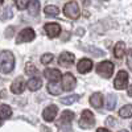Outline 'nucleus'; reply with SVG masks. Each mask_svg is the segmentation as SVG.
I'll use <instances>...</instances> for the list:
<instances>
[{
    "label": "nucleus",
    "mask_w": 132,
    "mask_h": 132,
    "mask_svg": "<svg viewBox=\"0 0 132 132\" xmlns=\"http://www.w3.org/2000/svg\"><path fill=\"white\" fill-rule=\"evenodd\" d=\"M58 62H60V65H62V66H69V65H71V63L74 62V54H73V53H69V52H63L61 56H60V58H58Z\"/></svg>",
    "instance_id": "nucleus-13"
},
{
    "label": "nucleus",
    "mask_w": 132,
    "mask_h": 132,
    "mask_svg": "<svg viewBox=\"0 0 132 132\" xmlns=\"http://www.w3.org/2000/svg\"><path fill=\"white\" fill-rule=\"evenodd\" d=\"M44 12H45L48 16H58L60 15V9L56 5H46L45 9H44Z\"/></svg>",
    "instance_id": "nucleus-23"
},
{
    "label": "nucleus",
    "mask_w": 132,
    "mask_h": 132,
    "mask_svg": "<svg viewBox=\"0 0 132 132\" xmlns=\"http://www.w3.org/2000/svg\"><path fill=\"white\" fill-rule=\"evenodd\" d=\"M77 85V81L74 78V75L70 74V73H66L63 77H62V86H63V90L69 91V90H73Z\"/></svg>",
    "instance_id": "nucleus-8"
},
{
    "label": "nucleus",
    "mask_w": 132,
    "mask_h": 132,
    "mask_svg": "<svg viewBox=\"0 0 132 132\" xmlns=\"http://www.w3.org/2000/svg\"><path fill=\"white\" fill-rule=\"evenodd\" d=\"M25 81L23 79V77H17V78L12 82V85H11V91H12L13 94H21L24 91L25 89Z\"/></svg>",
    "instance_id": "nucleus-9"
},
{
    "label": "nucleus",
    "mask_w": 132,
    "mask_h": 132,
    "mask_svg": "<svg viewBox=\"0 0 132 132\" xmlns=\"http://www.w3.org/2000/svg\"><path fill=\"white\" fill-rule=\"evenodd\" d=\"M96 73L103 77V78H110L114 73V63L110 61H103L96 66Z\"/></svg>",
    "instance_id": "nucleus-4"
},
{
    "label": "nucleus",
    "mask_w": 132,
    "mask_h": 132,
    "mask_svg": "<svg viewBox=\"0 0 132 132\" xmlns=\"http://www.w3.org/2000/svg\"><path fill=\"white\" fill-rule=\"evenodd\" d=\"M78 99H79V95L74 94V95H70V96L62 98V99H61V103H62V104H66V106H69V104H73L74 102H77Z\"/></svg>",
    "instance_id": "nucleus-24"
},
{
    "label": "nucleus",
    "mask_w": 132,
    "mask_h": 132,
    "mask_svg": "<svg viewBox=\"0 0 132 132\" xmlns=\"http://www.w3.org/2000/svg\"><path fill=\"white\" fill-rule=\"evenodd\" d=\"M106 123H107L108 126H114V124H115V119H114V118H107Z\"/></svg>",
    "instance_id": "nucleus-31"
},
{
    "label": "nucleus",
    "mask_w": 132,
    "mask_h": 132,
    "mask_svg": "<svg viewBox=\"0 0 132 132\" xmlns=\"http://www.w3.org/2000/svg\"><path fill=\"white\" fill-rule=\"evenodd\" d=\"M87 52H90V53L95 54V56H103V54H104V53H103L102 50H98L96 48H93V46H91L90 49H87Z\"/></svg>",
    "instance_id": "nucleus-28"
},
{
    "label": "nucleus",
    "mask_w": 132,
    "mask_h": 132,
    "mask_svg": "<svg viewBox=\"0 0 132 132\" xmlns=\"http://www.w3.org/2000/svg\"><path fill=\"white\" fill-rule=\"evenodd\" d=\"M90 103L95 108H101L103 106V96H102V94L101 93H94L90 96Z\"/></svg>",
    "instance_id": "nucleus-16"
},
{
    "label": "nucleus",
    "mask_w": 132,
    "mask_h": 132,
    "mask_svg": "<svg viewBox=\"0 0 132 132\" xmlns=\"http://www.w3.org/2000/svg\"><path fill=\"white\" fill-rule=\"evenodd\" d=\"M15 68V57L12 52L3 50L0 52V71L2 73H11Z\"/></svg>",
    "instance_id": "nucleus-1"
},
{
    "label": "nucleus",
    "mask_w": 132,
    "mask_h": 132,
    "mask_svg": "<svg viewBox=\"0 0 132 132\" xmlns=\"http://www.w3.org/2000/svg\"><path fill=\"white\" fill-rule=\"evenodd\" d=\"M0 126H2V123H0Z\"/></svg>",
    "instance_id": "nucleus-35"
},
{
    "label": "nucleus",
    "mask_w": 132,
    "mask_h": 132,
    "mask_svg": "<svg viewBox=\"0 0 132 132\" xmlns=\"http://www.w3.org/2000/svg\"><path fill=\"white\" fill-rule=\"evenodd\" d=\"M11 116H12V110L9 106L7 104L0 106V119H9Z\"/></svg>",
    "instance_id": "nucleus-20"
},
{
    "label": "nucleus",
    "mask_w": 132,
    "mask_h": 132,
    "mask_svg": "<svg viewBox=\"0 0 132 132\" xmlns=\"http://www.w3.org/2000/svg\"><path fill=\"white\" fill-rule=\"evenodd\" d=\"M74 119V112L73 111H63L60 120L57 122V127L62 131H68V129H71L70 127V123L71 120Z\"/></svg>",
    "instance_id": "nucleus-2"
},
{
    "label": "nucleus",
    "mask_w": 132,
    "mask_h": 132,
    "mask_svg": "<svg viewBox=\"0 0 132 132\" xmlns=\"http://www.w3.org/2000/svg\"><path fill=\"white\" fill-rule=\"evenodd\" d=\"M127 63H128V66H129V69L132 70V49L129 50V53H128V58H127Z\"/></svg>",
    "instance_id": "nucleus-29"
},
{
    "label": "nucleus",
    "mask_w": 132,
    "mask_h": 132,
    "mask_svg": "<svg viewBox=\"0 0 132 132\" xmlns=\"http://www.w3.org/2000/svg\"><path fill=\"white\" fill-rule=\"evenodd\" d=\"M131 128H132V126H131Z\"/></svg>",
    "instance_id": "nucleus-36"
},
{
    "label": "nucleus",
    "mask_w": 132,
    "mask_h": 132,
    "mask_svg": "<svg viewBox=\"0 0 132 132\" xmlns=\"http://www.w3.org/2000/svg\"><path fill=\"white\" fill-rule=\"evenodd\" d=\"M36 37V33L32 28H25L23 29L19 35H17V38H16V42L17 44H21V42H29L32 40H35Z\"/></svg>",
    "instance_id": "nucleus-6"
},
{
    "label": "nucleus",
    "mask_w": 132,
    "mask_h": 132,
    "mask_svg": "<svg viewBox=\"0 0 132 132\" xmlns=\"http://www.w3.org/2000/svg\"><path fill=\"white\" fill-rule=\"evenodd\" d=\"M91 69H93V61L89 60V58H82L78 62V65H77V70H78L79 73H82V74L89 73Z\"/></svg>",
    "instance_id": "nucleus-10"
},
{
    "label": "nucleus",
    "mask_w": 132,
    "mask_h": 132,
    "mask_svg": "<svg viewBox=\"0 0 132 132\" xmlns=\"http://www.w3.org/2000/svg\"><path fill=\"white\" fill-rule=\"evenodd\" d=\"M115 104H116V96L114 94H108L107 95V101H106V110L111 111V110L115 108Z\"/></svg>",
    "instance_id": "nucleus-21"
},
{
    "label": "nucleus",
    "mask_w": 132,
    "mask_h": 132,
    "mask_svg": "<svg viewBox=\"0 0 132 132\" xmlns=\"http://www.w3.org/2000/svg\"><path fill=\"white\" fill-rule=\"evenodd\" d=\"M119 115L122 116V118H124V119L131 118V116H132V106H131V104L123 106L122 108H120V111H119Z\"/></svg>",
    "instance_id": "nucleus-22"
},
{
    "label": "nucleus",
    "mask_w": 132,
    "mask_h": 132,
    "mask_svg": "<svg viewBox=\"0 0 132 132\" xmlns=\"http://www.w3.org/2000/svg\"><path fill=\"white\" fill-rule=\"evenodd\" d=\"M41 86H42V81L38 78V77H33L32 79H29V81L27 82V87H28L30 91H36V90H38Z\"/></svg>",
    "instance_id": "nucleus-17"
},
{
    "label": "nucleus",
    "mask_w": 132,
    "mask_h": 132,
    "mask_svg": "<svg viewBox=\"0 0 132 132\" xmlns=\"http://www.w3.org/2000/svg\"><path fill=\"white\" fill-rule=\"evenodd\" d=\"M63 13H65V16H68V17L71 19V20L78 19V16H79V13H81L79 5L77 4L75 2H70V3H68V4H65V7H63Z\"/></svg>",
    "instance_id": "nucleus-5"
},
{
    "label": "nucleus",
    "mask_w": 132,
    "mask_h": 132,
    "mask_svg": "<svg viewBox=\"0 0 132 132\" xmlns=\"http://www.w3.org/2000/svg\"><path fill=\"white\" fill-rule=\"evenodd\" d=\"M52 61H53V54H50V53H46V54H44V56L41 57V62L44 65H48Z\"/></svg>",
    "instance_id": "nucleus-26"
},
{
    "label": "nucleus",
    "mask_w": 132,
    "mask_h": 132,
    "mask_svg": "<svg viewBox=\"0 0 132 132\" xmlns=\"http://www.w3.org/2000/svg\"><path fill=\"white\" fill-rule=\"evenodd\" d=\"M13 2L16 3V5H17L19 9H24L25 5H27V0H13Z\"/></svg>",
    "instance_id": "nucleus-27"
},
{
    "label": "nucleus",
    "mask_w": 132,
    "mask_h": 132,
    "mask_svg": "<svg viewBox=\"0 0 132 132\" xmlns=\"http://www.w3.org/2000/svg\"><path fill=\"white\" fill-rule=\"evenodd\" d=\"M45 32L48 33V36L50 38H54L61 33V27L56 23H49V24L45 25Z\"/></svg>",
    "instance_id": "nucleus-12"
},
{
    "label": "nucleus",
    "mask_w": 132,
    "mask_h": 132,
    "mask_svg": "<svg viewBox=\"0 0 132 132\" xmlns=\"http://www.w3.org/2000/svg\"><path fill=\"white\" fill-rule=\"evenodd\" d=\"M108 128H98V132H107Z\"/></svg>",
    "instance_id": "nucleus-32"
},
{
    "label": "nucleus",
    "mask_w": 132,
    "mask_h": 132,
    "mask_svg": "<svg viewBox=\"0 0 132 132\" xmlns=\"http://www.w3.org/2000/svg\"><path fill=\"white\" fill-rule=\"evenodd\" d=\"M48 91L52 94V95H60L62 89L58 83V81H50V83L48 85Z\"/></svg>",
    "instance_id": "nucleus-18"
},
{
    "label": "nucleus",
    "mask_w": 132,
    "mask_h": 132,
    "mask_svg": "<svg viewBox=\"0 0 132 132\" xmlns=\"http://www.w3.org/2000/svg\"><path fill=\"white\" fill-rule=\"evenodd\" d=\"M128 95H129V96H132V85L128 87Z\"/></svg>",
    "instance_id": "nucleus-33"
},
{
    "label": "nucleus",
    "mask_w": 132,
    "mask_h": 132,
    "mask_svg": "<svg viewBox=\"0 0 132 132\" xmlns=\"http://www.w3.org/2000/svg\"><path fill=\"white\" fill-rule=\"evenodd\" d=\"M124 53H126V44L124 42H118L115 48H114V54H115V57L116 58H122L124 56Z\"/></svg>",
    "instance_id": "nucleus-19"
},
{
    "label": "nucleus",
    "mask_w": 132,
    "mask_h": 132,
    "mask_svg": "<svg viewBox=\"0 0 132 132\" xmlns=\"http://www.w3.org/2000/svg\"><path fill=\"white\" fill-rule=\"evenodd\" d=\"M3 2H4V0H0V3H3Z\"/></svg>",
    "instance_id": "nucleus-34"
},
{
    "label": "nucleus",
    "mask_w": 132,
    "mask_h": 132,
    "mask_svg": "<svg viewBox=\"0 0 132 132\" xmlns=\"http://www.w3.org/2000/svg\"><path fill=\"white\" fill-rule=\"evenodd\" d=\"M44 75L46 77L49 81H60L61 79V71L58 69H46L44 71Z\"/></svg>",
    "instance_id": "nucleus-14"
},
{
    "label": "nucleus",
    "mask_w": 132,
    "mask_h": 132,
    "mask_svg": "<svg viewBox=\"0 0 132 132\" xmlns=\"http://www.w3.org/2000/svg\"><path fill=\"white\" fill-rule=\"evenodd\" d=\"M27 8H28V12L30 16H37L38 11H40V2L38 0H29L27 4Z\"/></svg>",
    "instance_id": "nucleus-15"
},
{
    "label": "nucleus",
    "mask_w": 132,
    "mask_h": 132,
    "mask_svg": "<svg viewBox=\"0 0 132 132\" xmlns=\"http://www.w3.org/2000/svg\"><path fill=\"white\" fill-rule=\"evenodd\" d=\"M57 112H58L57 106L52 104V106H48L45 110H44L42 116H44V119H45L46 122H52V120H54V118L57 116Z\"/></svg>",
    "instance_id": "nucleus-11"
},
{
    "label": "nucleus",
    "mask_w": 132,
    "mask_h": 132,
    "mask_svg": "<svg viewBox=\"0 0 132 132\" xmlns=\"http://www.w3.org/2000/svg\"><path fill=\"white\" fill-rule=\"evenodd\" d=\"M95 124V118H94V114L89 110H85L81 115V119H79V127L83 128V129H89L91 128Z\"/></svg>",
    "instance_id": "nucleus-3"
},
{
    "label": "nucleus",
    "mask_w": 132,
    "mask_h": 132,
    "mask_svg": "<svg viewBox=\"0 0 132 132\" xmlns=\"http://www.w3.org/2000/svg\"><path fill=\"white\" fill-rule=\"evenodd\" d=\"M12 35H13V27H9L8 28V30L5 32V37H12Z\"/></svg>",
    "instance_id": "nucleus-30"
},
{
    "label": "nucleus",
    "mask_w": 132,
    "mask_h": 132,
    "mask_svg": "<svg viewBox=\"0 0 132 132\" xmlns=\"http://www.w3.org/2000/svg\"><path fill=\"white\" fill-rule=\"evenodd\" d=\"M114 85H115V89H116V90H123V89H126L127 85H128V73L124 71V70H120V71L118 73V75H116V78H115Z\"/></svg>",
    "instance_id": "nucleus-7"
},
{
    "label": "nucleus",
    "mask_w": 132,
    "mask_h": 132,
    "mask_svg": "<svg viewBox=\"0 0 132 132\" xmlns=\"http://www.w3.org/2000/svg\"><path fill=\"white\" fill-rule=\"evenodd\" d=\"M25 73H27L28 75H35V74H37L36 66L33 65V63H27V66H25Z\"/></svg>",
    "instance_id": "nucleus-25"
}]
</instances>
